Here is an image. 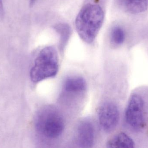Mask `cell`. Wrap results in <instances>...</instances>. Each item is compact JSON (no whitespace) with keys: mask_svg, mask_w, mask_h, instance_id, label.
I'll return each instance as SVG.
<instances>
[{"mask_svg":"<svg viewBox=\"0 0 148 148\" xmlns=\"http://www.w3.org/2000/svg\"><path fill=\"white\" fill-rule=\"evenodd\" d=\"M86 88L85 80L80 76H72L67 79L64 84L65 91L69 93H79L84 91Z\"/></svg>","mask_w":148,"mask_h":148,"instance_id":"cell-9","label":"cell"},{"mask_svg":"<svg viewBox=\"0 0 148 148\" xmlns=\"http://www.w3.org/2000/svg\"><path fill=\"white\" fill-rule=\"evenodd\" d=\"M145 102L139 94L131 96L128 103L125 119L126 123L131 130L136 132H141L146 125Z\"/></svg>","mask_w":148,"mask_h":148,"instance_id":"cell-4","label":"cell"},{"mask_svg":"<svg viewBox=\"0 0 148 148\" xmlns=\"http://www.w3.org/2000/svg\"><path fill=\"white\" fill-rule=\"evenodd\" d=\"M117 3L125 12L138 14L148 10V0H117Z\"/></svg>","mask_w":148,"mask_h":148,"instance_id":"cell-7","label":"cell"},{"mask_svg":"<svg viewBox=\"0 0 148 148\" xmlns=\"http://www.w3.org/2000/svg\"><path fill=\"white\" fill-rule=\"evenodd\" d=\"M98 118L101 127L103 130L111 132L116 127L119 123L120 113L118 107L113 103H105L99 109Z\"/></svg>","mask_w":148,"mask_h":148,"instance_id":"cell-5","label":"cell"},{"mask_svg":"<svg viewBox=\"0 0 148 148\" xmlns=\"http://www.w3.org/2000/svg\"><path fill=\"white\" fill-rule=\"evenodd\" d=\"M133 139L124 133H120L113 136L107 144L109 148H134Z\"/></svg>","mask_w":148,"mask_h":148,"instance_id":"cell-8","label":"cell"},{"mask_svg":"<svg viewBox=\"0 0 148 148\" xmlns=\"http://www.w3.org/2000/svg\"><path fill=\"white\" fill-rule=\"evenodd\" d=\"M125 38V32L122 28L116 26L112 29L110 33V40L113 43L121 45L123 43Z\"/></svg>","mask_w":148,"mask_h":148,"instance_id":"cell-11","label":"cell"},{"mask_svg":"<svg viewBox=\"0 0 148 148\" xmlns=\"http://www.w3.org/2000/svg\"><path fill=\"white\" fill-rule=\"evenodd\" d=\"M35 125L37 132L49 139L60 137L64 131L65 123L62 116L53 106H46L36 115Z\"/></svg>","mask_w":148,"mask_h":148,"instance_id":"cell-2","label":"cell"},{"mask_svg":"<svg viewBox=\"0 0 148 148\" xmlns=\"http://www.w3.org/2000/svg\"><path fill=\"white\" fill-rule=\"evenodd\" d=\"M54 29L60 36V45L61 48L63 49L68 41L71 34V29L68 24L60 23L56 25Z\"/></svg>","mask_w":148,"mask_h":148,"instance_id":"cell-10","label":"cell"},{"mask_svg":"<svg viewBox=\"0 0 148 148\" xmlns=\"http://www.w3.org/2000/svg\"><path fill=\"white\" fill-rule=\"evenodd\" d=\"M100 1H88L76 18L77 32L81 39L89 44L95 40L104 21L105 10L102 2Z\"/></svg>","mask_w":148,"mask_h":148,"instance_id":"cell-1","label":"cell"},{"mask_svg":"<svg viewBox=\"0 0 148 148\" xmlns=\"http://www.w3.org/2000/svg\"><path fill=\"white\" fill-rule=\"evenodd\" d=\"M4 12L2 0H0V19L3 18Z\"/></svg>","mask_w":148,"mask_h":148,"instance_id":"cell-12","label":"cell"},{"mask_svg":"<svg viewBox=\"0 0 148 148\" xmlns=\"http://www.w3.org/2000/svg\"><path fill=\"white\" fill-rule=\"evenodd\" d=\"M59 69V58L56 49L52 46L46 47L39 52L30 70L31 81L37 83L54 77Z\"/></svg>","mask_w":148,"mask_h":148,"instance_id":"cell-3","label":"cell"},{"mask_svg":"<svg viewBox=\"0 0 148 148\" xmlns=\"http://www.w3.org/2000/svg\"><path fill=\"white\" fill-rule=\"evenodd\" d=\"M77 142L79 147L90 148L95 142V129L92 123L88 120L81 121L77 129Z\"/></svg>","mask_w":148,"mask_h":148,"instance_id":"cell-6","label":"cell"},{"mask_svg":"<svg viewBox=\"0 0 148 148\" xmlns=\"http://www.w3.org/2000/svg\"><path fill=\"white\" fill-rule=\"evenodd\" d=\"M36 0H29V5L30 6H33L35 3Z\"/></svg>","mask_w":148,"mask_h":148,"instance_id":"cell-13","label":"cell"}]
</instances>
